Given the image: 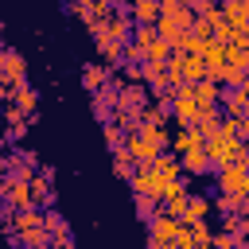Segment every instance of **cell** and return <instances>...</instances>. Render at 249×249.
Returning a JSON list of instances; mask_svg holds the SVG:
<instances>
[{
  "mask_svg": "<svg viewBox=\"0 0 249 249\" xmlns=\"http://www.w3.org/2000/svg\"><path fill=\"white\" fill-rule=\"evenodd\" d=\"M171 175H163L156 163H148V167H136L132 171V179H128V187H132V195H152V198H160L163 202V195L171 191Z\"/></svg>",
  "mask_w": 249,
  "mask_h": 249,
  "instance_id": "cell-1",
  "label": "cell"
},
{
  "mask_svg": "<svg viewBox=\"0 0 249 249\" xmlns=\"http://www.w3.org/2000/svg\"><path fill=\"white\" fill-rule=\"evenodd\" d=\"M179 230H183V222H179V218H171V214H156V218L148 222V249H160V245L175 241V237H179Z\"/></svg>",
  "mask_w": 249,
  "mask_h": 249,
  "instance_id": "cell-2",
  "label": "cell"
},
{
  "mask_svg": "<svg viewBox=\"0 0 249 249\" xmlns=\"http://www.w3.org/2000/svg\"><path fill=\"white\" fill-rule=\"evenodd\" d=\"M214 179H218V191H226V195H237V198H245V183H249V171H245L241 163L218 167V171H214Z\"/></svg>",
  "mask_w": 249,
  "mask_h": 249,
  "instance_id": "cell-3",
  "label": "cell"
},
{
  "mask_svg": "<svg viewBox=\"0 0 249 249\" xmlns=\"http://www.w3.org/2000/svg\"><path fill=\"white\" fill-rule=\"evenodd\" d=\"M23 78H27L23 54L12 51V47H4V51H0V86H16V82H23Z\"/></svg>",
  "mask_w": 249,
  "mask_h": 249,
  "instance_id": "cell-4",
  "label": "cell"
},
{
  "mask_svg": "<svg viewBox=\"0 0 249 249\" xmlns=\"http://www.w3.org/2000/svg\"><path fill=\"white\" fill-rule=\"evenodd\" d=\"M124 152L132 156L136 167H148V163H156V156H163V152H160L152 140H144L140 132H128V136H124Z\"/></svg>",
  "mask_w": 249,
  "mask_h": 249,
  "instance_id": "cell-5",
  "label": "cell"
},
{
  "mask_svg": "<svg viewBox=\"0 0 249 249\" xmlns=\"http://www.w3.org/2000/svg\"><path fill=\"white\" fill-rule=\"evenodd\" d=\"M39 226H43V210H39V206H23V210H16V214L4 222V233H8V241H16V233L39 230Z\"/></svg>",
  "mask_w": 249,
  "mask_h": 249,
  "instance_id": "cell-6",
  "label": "cell"
},
{
  "mask_svg": "<svg viewBox=\"0 0 249 249\" xmlns=\"http://www.w3.org/2000/svg\"><path fill=\"white\" fill-rule=\"evenodd\" d=\"M152 105V89L144 86V82H124V89H121V97H117V109H136V113H144Z\"/></svg>",
  "mask_w": 249,
  "mask_h": 249,
  "instance_id": "cell-7",
  "label": "cell"
},
{
  "mask_svg": "<svg viewBox=\"0 0 249 249\" xmlns=\"http://www.w3.org/2000/svg\"><path fill=\"white\" fill-rule=\"evenodd\" d=\"M27 113L23 109H16V105H4V144H19L23 140V132H27Z\"/></svg>",
  "mask_w": 249,
  "mask_h": 249,
  "instance_id": "cell-8",
  "label": "cell"
},
{
  "mask_svg": "<svg viewBox=\"0 0 249 249\" xmlns=\"http://www.w3.org/2000/svg\"><path fill=\"white\" fill-rule=\"evenodd\" d=\"M206 148V136L195 128V124H187V128H179L175 136H171V152L175 156H187V152H202Z\"/></svg>",
  "mask_w": 249,
  "mask_h": 249,
  "instance_id": "cell-9",
  "label": "cell"
},
{
  "mask_svg": "<svg viewBox=\"0 0 249 249\" xmlns=\"http://www.w3.org/2000/svg\"><path fill=\"white\" fill-rule=\"evenodd\" d=\"M187 202H191L187 179H175V183H171V191L163 195V214H171V218H183V214H187Z\"/></svg>",
  "mask_w": 249,
  "mask_h": 249,
  "instance_id": "cell-10",
  "label": "cell"
},
{
  "mask_svg": "<svg viewBox=\"0 0 249 249\" xmlns=\"http://www.w3.org/2000/svg\"><path fill=\"white\" fill-rule=\"evenodd\" d=\"M8 105H16V109H23V113H27V121L35 124V105H39V93H35V89L27 86V78L12 86V101H8Z\"/></svg>",
  "mask_w": 249,
  "mask_h": 249,
  "instance_id": "cell-11",
  "label": "cell"
},
{
  "mask_svg": "<svg viewBox=\"0 0 249 249\" xmlns=\"http://www.w3.org/2000/svg\"><path fill=\"white\" fill-rule=\"evenodd\" d=\"M214 214V198H206V195H191V202H187V214L179 218L183 226H195V222H202V218H210Z\"/></svg>",
  "mask_w": 249,
  "mask_h": 249,
  "instance_id": "cell-12",
  "label": "cell"
},
{
  "mask_svg": "<svg viewBox=\"0 0 249 249\" xmlns=\"http://www.w3.org/2000/svg\"><path fill=\"white\" fill-rule=\"evenodd\" d=\"M245 105H249L245 86H237V89H222V113H226V117H245Z\"/></svg>",
  "mask_w": 249,
  "mask_h": 249,
  "instance_id": "cell-13",
  "label": "cell"
},
{
  "mask_svg": "<svg viewBox=\"0 0 249 249\" xmlns=\"http://www.w3.org/2000/svg\"><path fill=\"white\" fill-rule=\"evenodd\" d=\"M218 8H222V16H226V23H230L233 31L249 23V0H222Z\"/></svg>",
  "mask_w": 249,
  "mask_h": 249,
  "instance_id": "cell-14",
  "label": "cell"
},
{
  "mask_svg": "<svg viewBox=\"0 0 249 249\" xmlns=\"http://www.w3.org/2000/svg\"><path fill=\"white\" fill-rule=\"evenodd\" d=\"M109 78H113V70H109L105 62H89V66L82 70V86H86L89 93H97V89H101V86H105Z\"/></svg>",
  "mask_w": 249,
  "mask_h": 249,
  "instance_id": "cell-15",
  "label": "cell"
},
{
  "mask_svg": "<svg viewBox=\"0 0 249 249\" xmlns=\"http://www.w3.org/2000/svg\"><path fill=\"white\" fill-rule=\"evenodd\" d=\"M8 202H12L16 210L31 206V183H27V179H19V175H8Z\"/></svg>",
  "mask_w": 249,
  "mask_h": 249,
  "instance_id": "cell-16",
  "label": "cell"
},
{
  "mask_svg": "<svg viewBox=\"0 0 249 249\" xmlns=\"http://www.w3.org/2000/svg\"><path fill=\"white\" fill-rule=\"evenodd\" d=\"M179 163H183V175H206V171H214V163H210L206 152H187V156H179Z\"/></svg>",
  "mask_w": 249,
  "mask_h": 249,
  "instance_id": "cell-17",
  "label": "cell"
},
{
  "mask_svg": "<svg viewBox=\"0 0 249 249\" xmlns=\"http://www.w3.org/2000/svg\"><path fill=\"white\" fill-rule=\"evenodd\" d=\"M195 101H198V105H222V86L210 82V78L195 82Z\"/></svg>",
  "mask_w": 249,
  "mask_h": 249,
  "instance_id": "cell-18",
  "label": "cell"
},
{
  "mask_svg": "<svg viewBox=\"0 0 249 249\" xmlns=\"http://www.w3.org/2000/svg\"><path fill=\"white\" fill-rule=\"evenodd\" d=\"M214 210L222 214V218H230V214H245V198H237V195H226V191H218L214 195ZM249 218V214H245Z\"/></svg>",
  "mask_w": 249,
  "mask_h": 249,
  "instance_id": "cell-19",
  "label": "cell"
},
{
  "mask_svg": "<svg viewBox=\"0 0 249 249\" xmlns=\"http://www.w3.org/2000/svg\"><path fill=\"white\" fill-rule=\"evenodd\" d=\"M16 245L19 249H51V233L39 226V230H23V233H16Z\"/></svg>",
  "mask_w": 249,
  "mask_h": 249,
  "instance_id": "cell-20",
  "label": "cell"
},
{
  "mask_svg": "<svg viewBox=\"0 0 249 249\" xmlns=\"http://www.w3.org/2000/svg\"><path fill=\"white\" fill-rule=\"evenodd\" d=\"M128 12H132L136 23H156V19H160V0H136Z\"/></svg>",
  "mask_w": 249,
  "mask_h": 249,
  "instance_id": "cell-21",
  "label": "cell"
},
{
  "mask_svg": "<svg viewBox=\"0 0 249 249\" xmlns=\"http://www.w3.org/2000/svg\"><path fill=\"white\" fill-rule=\"evenodd\" d=\"M218 86H222V89H237V86H245V70H241V66H230V62H222Z\"/></svg>",
  "mask_w": 249,
  "mask_h": 249,
  "instance_id": "cell-22",
  "label": "cell"
},
{
  "mask_svg": "<svg viewBox=\"0 0 249 249\" xmlns=\"http://www.w3.org/2000/svg\"><path fill=\"white\" fill-rule=\"evenodd\" d=\"M113 124H121L124 132H140V124H144V113H136V109H117Z\"/></svg>",
  "mask_w": 249,
  "mask_h": 249,
  "instance_id": "cell-23",
  "label": "cell"
},
{
  "mask_svg": "<svg viewBox=\"0 0 249 249\" xmlns=\"http://www.w3.org/2000/svg\"><path fill=\"white\" fill-rule=\"evenodd\" d=\"M113 171H117V179H124V183L132 179V171H136V163H132V156H128L124 148H117V152H113Z\"/></svg>",
  "mask_w": 249,
  "mask_h": 249,
  "instance_id": "cell-24",
  "label": "cell"
},
{
  "mask_svg": "<svg viewBox=\"0 0 249 249\" xmlns=\"http://www.w3.org/2000/svg\"><path fill=\"white\" fill-rule=\"evenodd\" d=\"M136 214H140L144 222H152L156 214H163V202L152 198V195H136Z\"/></svg>",
  "mask_w": 249,
  "mask_h": 249,
  "instance_id": "cell-25",
  "label": "cell"
},
{
  "mask_svg": "<svg viewBox=\"0 0 249 249\" xmlns=\"http://www.w3.org/2000/svg\"><path fill=\"white\" fill-rule=\"evenodd\" d=\"M191 241H195V249H210V241H214V230H210V222H206V218L191 226Z\"/></svg>",
  "mask_w": 249,
  "mask_h": 249,
  "instance_id": "cell-26",
  "label": "cell"
},
{
  "mask_svg": "<svg viewBox=\"0 0 249 249\" xmlns=\"http://www.w3.org/2000/svg\"><path fill=\"white\" fill-rule=\"evenodd\" d=\"M156 39H160L156 23H136V31H132V43H136V47H144V51H148V47H152Z\"/></svg>",
  "mask_w": 249,
  "mask_h": 249,
  "instance_id": "cell-27",
  "label": "cell"
},
{
  "mask_svg": "<svg viewBox=\"0 0 249 249\" xmlns=\"http://www.w3.org/2000/svg\"><path fill=\"white\" fill-rule=\"evenodd\" d=\"M171 54H175V51H171V43H167L163 35H160V39H156V43L148 47V58H152V62H167Z\"/></svg>",
  "mask_w": 249,
  "mask_h": 249,
  "instance_id": "cell-28",
  "label": "cell"
},
{
  "mask_svg": "<svg viewBox=\"0 0 249 249\" xmlns=\"http://www.w3.org/2000/svg\"><path fill=\"white\" fill-rule=\"evenodd\" d=\"M124 136H128V132H124L121 124H113V121L105 124V144H109L113 152H117V148H124Z\"/></svg>",
  "mask_w": 249,
  "mask_h": 249,
  "instance_id": "cell-29",
  "label": "cell"
},
{
  "mask_svg": "<svg viewBox=\"0 0 249 249\" xmlns=\"http://www.w3.org/2000/svg\"><path fill=\"white\" fill-rule=\"evenodd\" d=\"M66 226H70V222H66V218H62L54 206H51V210H43V230H47V233H54V230H66Z\"/></svg>",
  "mask_w": 249,
  "mask_h": 249,
  "instance_id": "cell-30",
  "label": "cell"
},
{
  "mask_svg": "<svg viewBox=\"0 0 249 249\" xmlns=\"http://www.w3.org/2000/svg\"><path fill=\"white\" fill-rule=\"evenodd\" d=\"M210 249H241V241H237L233 233H226V230H214V241H210Z\"/></svg>",
  "mask_w": 249,
  "mask_h": 249,
  "instance_id": "cell-31",
  "label": "cell"
},
{
  "mask_svg": "<svg viewBox=\"0 0 249 249\" xmlns=\"http://www.w3.org/2000/svg\"><path fill=\"white\" fill-rule=\"evenodd\" d=\"M124 62H148V51L136 47V43H128V47H124Z\"/></svg>",
  "mask_w": 249,
  "mask_h": 249,
  "instance_id": "cell-32",
  "label": "cell"
},
{
  "mask_svg": "<svg viewBox=\"0 0 249 249\" xmlns=\"http://www.w3.org/2000/svg\"><path fill=\"white\" fill-rule=\"evenodd\" d=\"M12 214H16V206H12V202H8V198H0V222H8V218H12Z\"/></svg>",
  "mask_w": 249,
  "mask_h": 249,
  "instance_id": "cell-33",
  "label": "cell"
},
{
  "mask_svg": "<svg viewBox=\"0 0 249 249\" xmlns=\"http://www.w3.org/2000/svg\"><path fill=\"white\" fill-rule=\"evenodd\" d=\"M237 140H245V144H249V117H241V121H237Z\"/></svg>",
  "mask_w": 249,
  "mask_h": 249,
  "instance_id": "cell-34",
  "label": "cell"
},
{
  "mask_svg": "<svg viewBox=\"0 0 249 249\" xmlns=\"http://www.w3.org/2000/svg\"><path fill=\"white\" fill-rule=\"evenodd\" d=\"M136 0H113V8H132Z\"/></svg>",
  "mask_w": 249,
  "mask_h": 249,
  "instance_id": "cell-35",
  "label": "cell"
},
{
  "mask_svg": "<svg viewBox=\"0 0 249 249\" xmlns=\"http://www.w3.org/2000/svg\"><path fill=\"white\" fill-rule=\"evenodd\" d=\"M245 93H249V70H245Z\"/></svg>",
  "mask_w": 249,
  "mask_h": 249,
  "instance_id": "cell-36",
  "label": "cell"
},
{
  "mask_svg": "<svg viewBox=\"0 0 249 249\" xmlns=\"http://www.w3.org/2000/svg\"><path fill=\"white\" fill-rule=\"evenodd\" d=\"M0 140H4V124H0Z\"/></svg>",
  "mask_w": 249,
  "mask_h": 249,
  "instance_id": "cell-37",
  "label": "cell"
},
{
  "mask_svg": "<svg viewBox=\"0 0 249 249\" xmlns=\"http://www.w3.org/2000/svg\"><path fill=\"white\" fill-rule=\"evenodd\" d=\"M245 171H249V160H245Z\"/></svg>",
  "mask_w": 249,
  "mask_h": 249,
  "instance_id": "cell-38",
  "label": "cell"
},
{
  "mask_svg": "<svg viewBox=\"0 0 249 249\" xmlns=\"http://www.w3.org/2000/svg\"><path fill=\"white\" fill-rule=\"evenodd\" d=\"M245 117H249V105H245Z\"/></svg>",
  "mask_w": 249,
  "mask_h": 249,
  "instance_id": "cell-39",
  "label": "cell"
}]
</instances>
